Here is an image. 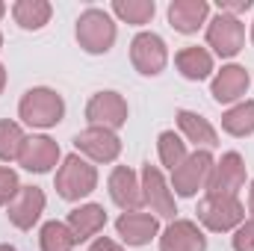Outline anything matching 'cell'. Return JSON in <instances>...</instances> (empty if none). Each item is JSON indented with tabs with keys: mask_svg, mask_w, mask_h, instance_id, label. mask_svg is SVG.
<instances>
[{
	"mask_svg": "<svg viewBox=\"0 0 254 251\" xmlns=\"http://www.w3.org/2000/svg\"><path fill=\"white\" fill-rule=\"evenodd\" d=\"M18 116H21L30 127H54V125L63 122L65 104L54 89L39 86V89L24 92V98H21V104H18Z\"/></svg>",
	"mask_w": 254,
	"mask_h": 251,
	"instance_id": "1",
	"label": "cell"
},
{
	"mask_svg": "<svg viewBox=\"0 0 254 251\" xmlns=\"http://www.w3.org/2000/svg\"><path fill=\"white\" fill-rule=\"evenodd\" d=\"M54 184H57L60 198H65V201H80V198H86L92 189L98 187V172L80 154H68L63 160V166H60V172H57V181Z\"/></svg>",
	"mask_w": 254,
	"mask_h": 251,
	"instance_id": "2",
	"label": "cell"
},
{
	"mask_svg": "<svg viewBox=\"0 0 254 251\" xmlns=\"http://www.w3.org/2000/svg\"><path fill=\"white\" fill-rule=\"evenodd\" d=\"M198 222L207 231L222 234L246 222V207L240 204V198H231V195H207L198 201Z\"/></svg>",
	"mask_w": 254,
	"mask_h": 251,
	"instance_id": "3",
	"label": "cell"
},
{
	"mask_svg": "<svg viewBox=\"0 0 254 251\" xmlns=\"http://www.w3.org/2000/svg\"><path fill=\"white\" fill-rule=\"evenodd\" d=\"M77 42L86 54H107L116 42V24L104 9H86L77 18Z\"/></svg>",
	"mask_w": 254,
	"mask_h": 251,
	"instance_id": "4",
	"label": "cell"
},
{
	"mask_svg": "<svg viewBox=\"0 0 254 251\" xmlns=\"http://www.w3.org/2000/svg\"><path fill=\"white\" fill-rule=\"evenodd\" d=\"M246 187V163L237 151L222 154L219 163H213V172L207 178V195H231L237 198V192Z\"/></svg>",
	"mask_w": 254,
	"mask_h": 251,
	"instance_id": "5",
	"label": "cell"
},
{
	"mask_svg": "<svg viewBox=\"0 0 254 251\" xmlns=\"http://www.w3.org/2000/svg\"><path fill=\"white\" fill-rule=\"evenodd\" d=\"M130 63L139 74L145 77H157L166 63H169V51H166V42L157 36V33H139L133 42H130Z\"/></svg>",
	"mask_w": 254,
	"mask_h": 251,
	"instance_id": "6",
	"label": "cell"
},
{
	"mask_svg": "<svg viewBox=\"0 0 254 251\" xmlns=\"http://www.w3.org/2000/svg\"><path fill=\"white\" fill-rule=\"evenodd\" d=\"M213 172V157L210 151H195L190 154L175 172H172V187L181 198H192L201 187H207V178Z\"/></svg>",
	"mask_w": 254,
	"mask_h": 251,
	"instance_id": "7",
	"label": "cell"
},
{
	"mask_svg": "<svg viewBox=\"0 0 254 251\" xmlns=\"http://www.w3.org/2000/svg\"><path fill=\"white\" fill-rule=\"evenodd\" d=\"M243 42H246V27L240 24V18L219 12L207 24V45L219 57H237L243 51Z\"/></svg>",
	"mask_w": 254,
	"mask_h": 251,
	"instance_id": "8",
	"label": "cell"
},
{
	"mask_svg": "<svg viewBox=\"0 0 254 251\" xmlns=\"http://www.w3.org/2000/svg\"><path fill=\"white\" fill-rule=\"evenodd\" d=\"M86 119L92 127H104L116 133L127 122V101L119 92H98L86 104Z\"/></svg>",
	"mask_w": 254,
	"mask_h": 251,
	"instance_id": "9",
	"label": "cell"
},
{
	"mask_svg": "<svg viewBox=\"0 0 254 251\" xmlns=\"http://www.w3.org/2000/svg\"><path fill=\"white\" fill-rule=\"evenodd\" d=\"M74 148L80 154H86L89 160L95 163H113L119 154H122V142L113 130H104V127H86L74 136Z\"/></svg>",
	"mask_w": 254,
	"mask_h": 251,
	"instance_id": "10",
	"label": "cell"
},
{
	"mask_svg": "<svg viewBox=\"0 0 254 251\" xmlns=\"http://www.w3.org/2000/svg\"><path fill=\"white\" fill-rule=\"evenodd\" d=\"M142 201L151 207V213L163 216V219H175V198H172V189L166 187L163 175L157 166L145 163L142 166Z\"/></svg>",
	"mask_w": 254,
	"mask_h": 251,
	"instance_id": "11",
	"label": "cell"
},
{
	"mask_svg": "<svg viewBox=\"0 0 254 251\" xmlns=\"http://www.w3.org/2000/svg\"><path fill=\"white\" fill-rule=\"evenodd\" d=\"M6 213H9V222L21 231H30L39 216L45 213V192L39 187H21L18 195L6 204Z\"/></svg>",
	"mask_w": 254,
	"mask_h": 251,
	"instance_id": "12",
	"label": "cell"
},
{
	"mask_svg": "<svg viewBox=\"0 0 254 251\" xmlns=\"http://www.w3.org/2000/svg\"><path fill=\"white\" fill-rule=\"evenodd\" d=\"M57 160H60V145L51 136H27V142L21 148V157H18V163L27 172H36V175L51 172L57 166Z\"/></svg>",
	"mask_w": 254,
	"mask_h": 251,
	"instance_id": "13",
	"label": "cell"
},
{
	"mask_svg": "<svg viewBox=\"0 0 254 251\" xmlns=\"http://www.w3.org/2000/svg\"><path fill=\"white\" fill-rule=\"evenodd\" d=\"M160 251H207V237L198 231L195 222L175 219L160 237Z\"/></svg>",
	"mask_w": 254,
	"mask_h": 251,
	"instance_id": "14",
	"label": "cell"
},
{
	"mask_svg": "<svg viewBox=\"0 0 254 251\" xmlns=\"http://www.w3.org/2000/svg\"><path fill=\"white\" fill-rule=\"evenodd\" d=\"M110 198L125 210V213H136L145 201H142V184L136 181V175L127 166H116L110 175Z\"/></svg>",
	"mask_w": 254,
	"mask_h": 251,
	"instance_id": "15",
	"label": "cell"
},
{
	"mask_svg": "<svg viewBox=\"0 0 254 251\" xmlns=\"http://www.w3.org/2000/svg\"><path fill=\"white\" fill-rule=\"evenodd\" d=\"M116 231H119V237L125 240L127 246H148V243L157 237L160 222H157V216L136 210V213H122V216H119Z\"/></svg>",
	"mask_w": 254,
	"mask_h": 251,
	"instance_id": "16",
	"label": "cell"
},
{
	"mask_svg": "<svg viewBox=\"0 0 254 251\" xmlns=\"http://www.w3.org/2000/svg\"><path fill=\"white\" fill-rule=\"evenodd\" d=\"M249 92V71L243 65H225L213 83H210V95L219 101V104H231V101H240L243 95Z\"/></svg>",
	"mask_w": 254,
	"mask_h": 251,
	"instance_id": "17",
	"label": "cell"
},
{
	"mask_svg": "<svg viewBox=\"0 0 254 251\" xmlns=\"http://www.w3.org/2000/svg\"><path fill=\"white\" fill-rule=\"evenodd\" d=\"M210 6L207 0H172L169 3V24L178 33H198V27L207 21Z\"/></svg>",
	"mask_w": 254,
	"mask_h": 251,
	"instance_id": "18",
	"label": "cell"
},
{
	"mask_svg": "<svg viewBox=\"0 0 254 251\" xmlns=\"http://www.w3.org/2000/svg\"><path fill=\"white\" fill-rule=\"evenodd\" d=\"M65 225L74 231L77 243H86L89 237H95L98 231H104L107 213H104L101 204H83V207H77V210L68 213V222H65Z\"/></svg>",
	"mask_w": 254,
	"mask_h": 251,
	"instance_id": "19",
	"label": "cell"
},
{
	"mask_svg": "<svg viewBox=\"0 0 254 251\" xmlns=\"http://www.w3.org/2000/svg\"><path fill=\"white\" fill-rule=\"evenodd\" d=\"M178 127L184 130V136L201 145V151H210L219 145V136H216V127L210 125L207 119H201L198 113H190V110H181L178 113Z\"/></svg>",
	"mask_w": 254,
	"mask_h": 251,
	"instance_id": "20",
	"label": "cell"
},
{
	"mask_svg": "<svg viewBox=\"0 0 254 251\" xmlns=\"http://www.w3.org/2000/svg\"><path fill=\"white\" fill-rule=\"evenodd\" d=\"M175 63H178V71L187 77V80H207L210 77V71H213V57H210V51H204V48H184L178 57H175Z\"/></svg>",
	"mask_w": 254,
	"mask_h": 251,
	"instance_id": "21",
	"label": "cell"
},
{
	"mask_svg": "<svg viewBox=\"0 0 254 251\" xmlns=\"http://www.w3.org/2000/svg\"><path fill=\"white\" fill-rule=\"evenodd\" d=\"M51 3L48 0H18L12 6V15L18 21V27L24 30H42L48 21H51Z\"/></svg>",
	"mask_w": 254,
	"mask_h": 251,
	"instance_id": "22",
	"label": "cell"
},
{
	"mask_svg": "<svg viewBox=\"0 0 254 251\" xmlns=\"http://www.w3.org/2000/svg\"><path fill=\"white\" fill-rule=\"evenodd\" d=\"M222 130L231 136H252L254 133V101H243L222 116Z\"/></svg>",
	"mask_w": 254,
	"mask_h": 251,
	"instance_id": "23",
	"label": "cell"
},
{
	"mask_svg": "<svg viewBox=\"0 0 254 251\" xmlns=\"http://www.w3.org/2000/svg\"><path fill=\"white\" fill-rule=\"evenodd\" d=\"M39 246L42 251H71L77 246V237L65 222H48L39 234Z\"/></svg>",
	"mask_w": 254,
	"mask_h": 251,
	"instance_id": "24",
	"label": "cell"
},
{
	"mask_svg": "<svg viewBox=\"0 0 254 251\" xmlns=\"http://www.w3.org/2000/svg\"><path fill=\"white\" fill-rule=\"evenodd\" d=\"M157 148H160V160H163V166L172 169V172L190 157V154H187V142H184L175 130H163L160 139H157Z\"/></svg>",
	"mask_w": 254,
	"mask_h": 251,
	"instance_id": "25",
	"label": "cell"
},
{
	"mask_svg": "<svg viewBox=\"0 0 254 251\" xmlns=\"http://www.w3.org/2000/svg\"><path fill=\"white\" fill-rule=\"evenodd\" d=\"M113 12L127 24L142 27V24H148L154 18L157 6H154V0H113Z\"/></svg>",
	"mask_w": 254,
	"mask_h": 251,
	"instance_id": "26",
	"label": "cell"
},
{
	"mask_svg": "<svg viewBox=\"0 0 254 251\" xmlns=\"http://www.w3.org/2000/svg\"><path fill=\"white\" fill-rule=\"evenodd\" d=\"M24 142H27V136L15 122H0V160H6V163L18 160Z\"/></svg>",
	"mask_w": 254,
	"mask_h": 251,
	"instance_id": "27",
	"label": "cell"
},
{
	"mask_svg": "<svg viewBox=\"0 0 254 251\" xmlns=\"http://www.w3.org/2000/svg\"><path fill=\"white\" fill-rule=\"evenodd\" d=\"M18 189H21V184H18V175H15L12 169L0 166V207H6V204L18 195Z\"/></svg>",
	"mask_w": 254,
	"mask_h": 251,
	"instance_id": "28",
	"label": "cell"
},
{
	"mask_svg": "<svg viewBox=\"0 0 254 251\" xmlns=\"http://www.w3.org/2000/svg\"><path fill=\"white\" fill-rule=\"evenodd\" d=\"M234 251H254V219L243 222L234 234Z\"/></svg>",
	"mask_w": 254,
	"mask_h": 251,
	"instance_id": "29",
	"label": "cell"
},
{
	"mask_svg": "<svg viewBox=\"0 0 254 251\" xmlns=\"http://www.w3.org/2000/svg\"><path fill=\"white\" fill-rule=\"evenodd\" d=\"M249 9H252V0H219V12L234 15V18L237 12H249Z\"/></svg>",
	"mask_w": 254,
	"mask_h": 251,
	"instance_id": "30",
	"label": "cell"
},
{
	"mask_svg": "<svg viewBox=\"0 0 254 251\" xmlns=\"http://www.w3.org/2000/svg\"><path fill=\"white\" fill-rule=\"evenodd\" d=\"M89 251H125L119 243H113V240H107V237H101V240H95L92 243V249Z\"/></svg>",
	"mask_w": 254,
	"mask_h": 251,
	"instance_id": "31",
	"label": "cell"
},
{
	"mask_svg": "<svg viewBox=\"0 0 254 251\" xmlns=\"http://www.w3.org/2000/svg\"><path fill=\"white\" fill-rule=\"evenodd\" d=\"M249 210H252V216H254V184H252V192H249Z\"/></svg>",
	"mask_w": 254,
	"mask_h": 251,
	"instance_id": "32",
	"label": "cell"
},
{
	"mask_svg": "<svg viewBox=\"0 0 254 251\" xmlns=\"http://www.w3.org/2000/svg\"><path fill=\"white\" fill-rule=\"evenodd\" d=\"M3 86H6V68L0 65V92H3Z\"/></svg>",
	"mask_w": 254,
	"mask_h": 251,
	"instance_id": "33",
	"label": "cell"
},
{
	"mask_svg": "<svg viewBox=\"0 0 254 251\" xmlns=\"http://www.w3.org/2000/svg\"><path fill=\"white\" fill-rule=\"evenodd\" d=\"M0 251H15L12 246H0Z\"/></svg>",
	"mask_w": 254,
	"mask_h": 251,
	"instance_id": "34",
	"label": "cell"
},
{
	"mask_svg": "<svg viewBox=\"0 0 254 251\" xmlns=\"http://www.w3.org/2000/svg\"><path fill=\"white\" fill-rule=\"evenodd\" d=\"M3 15H6V6H3V3H0V18H3Z\"/></svg>",
	"mask_w": 254,
	"mask_h": 251,
	"instance_id": "35",
	"label": "cell"
},
{
	"mask_svg": "<svg viewBox=\"0 0 254 251\" xmlns=\"http://www.w3.org/2000/svg\"><path fill=\"white\" fill-rule=\"evenodd\" d=\"M252 42H254V27H252Z\"/></svg>",
	"mask_w": 254,
	"mask_h": 251,
	"instance_id": "36",
	"label": "cell"
},
{
	"mask_svg": "<svg viewBox=\"0 0 254 251\" xmlns=\"http://www.w3.org/2000/svg\"><path fill=\"white\" fill-rule=\"evenodd\" d=\"M0 48H3V36H0Z\"/></svg>",
	"mask_w": 254,
	"mask_h": 251,
	"instance_id": "37",
	"label": "cell"
}]
</instances>
